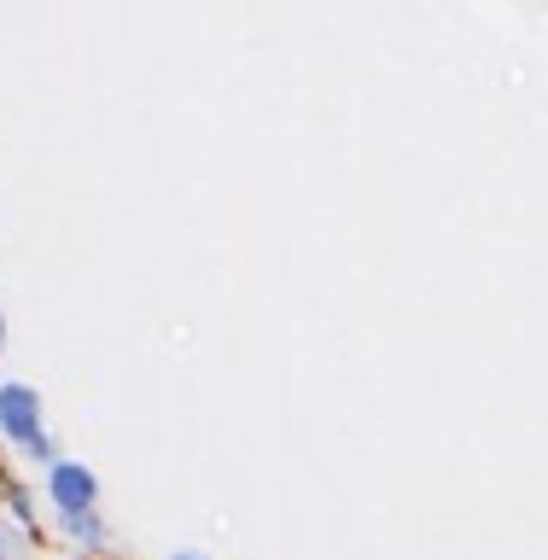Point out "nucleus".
Wrapping results in <instances>:
<instances>
[{
    "mask_svg": "<svg viewBox=\"0 0 548 560\" xmlns=\"http://www.w3.org/2000/svg\"><path fill=\"white\" fill-rule=\"evenodd\" d=\"M0 555H7V537H0Z\"/></svg>",
    "mask_w": 548,
    "mask_h": 560,
    "instance_id": "nucleus-5",
    "label": "nucleus"
},
{
    "mask_svg": "<svg viewBox=\"0 0 548 560\" xmlns=\"http://www.w3.org/2000/svg\"><path fill=\"white\" fill-rule=\"evenodd\" d=\"M47 497H53L59 514H77V508H94L100 485H94V472H88L82 462H53L47 467Z\"/></svg>",
    "mask_w": 548,
    "mask_h": 560,
    "instance_id": "nucleus-2",
    "label": "nucleus"
},
{
    "mask_svg": "<svg viewBox=\"0 0 548 560\" xmlns=\"http://www.w3.org/2000/svg\"><path fill=\"white\" fill-rule=\"evenodd\" d=\"M175 560H199V555H175Z\"/></svg>",
    "mask_w": 548,
    "mask_h": 560,
    "instance_id": "nucleus-4",
    "label": "nucleus"
},
{
    "mask_svg": "<svg viewBox=\"0 0 548 560\" xmlns=\"http://www.w3.org/2000/svg\"><path fill=\"white\" fill-rule=\"evenodd\" d=\"M0 345H7V315H0Z\"/></svg>",
    "mask_w": 548,
    "mask_h": 560,
    "instance_id": "nucleus-3",
    "label": "nucleus"
},
{
    "mask_svg": "<svg viewBox=\"0 0 548 560\" xmlns=\"http://www.w3.org/2000/svg\"><path fill=\"white\" fill-rule=\"evenodd\" d=\"M0 432H7L18 450L47 455V432H42V397H35L30 385H0Z\"/></svg>",
    "mask_w": 548,
    "mask_h": 560,
    "instance_id": "nucleus-1",
    "label": "nucleus"
}]
</instances>
